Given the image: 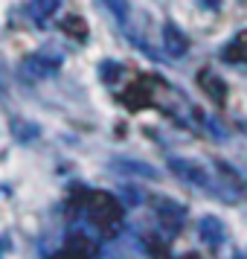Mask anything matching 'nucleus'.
<instances>
[{
    "mask_svg": "<svg viewBox=\"0 0 247 259\" xmlns=\"http://www.w3.org/2000/svg\"><path fill=\"white\" fill-rule=\"evenodd\" d=\"M93 201H96V204H90V215H93L102 227H108V224H114L119 219V204L111 198V195H105V192H96Z\"/></svg>",
    "mask_w": 247,
    "mask_h": 259,
    "instance_id": "nucleus-1",
    "label": "nucleus"
},
{
    "mask_svg": "<svg viewBox=\"0 0 247 259\" xmlns=\"http://www.w3.org/2000/svg\"><path fill=\"white\" fill-rule=\"evenodd\" d=\"M224 59L247 61V29H244V32H238V35L230 41V47L224 50Z\"/></svg>",
    "mask_w": 247,
    "mask_h": 259,
    "instance_id": "nucleus-2",
    "label": "nucleus"
},
{
    "mask_svg": "<svg viewBox=\"0 0 247 259\" xmlns=\"http://www.w3.org/2000/svg\"><path fill=\"white\" fill-rule=\"evenodd\" d=\"M169 32H172V50H175V53H183V50H186V41H183V35L177 32L175 26H169Z\"/></svg>",
    "mask_w": 247,
    "mask_h": 259,
    "instance_id": "nucleus-3",
    "label": "nucleus"
},
{
    "mask_svg": "<svg viewBox=\"0 0 247 259\" xmlns=\"http://www.w3.org/2000/svg\"><path fill=\"white\" fill-rule=\"evenodd\" d=\"M201 6H207V9H218L221 0H201Z\"/></svg>",
    "mask_w": 247,
    "mask_h": 259,
    "instance_id": "nucleus-4",
    "label": "nucleus"
}]
</instances>
